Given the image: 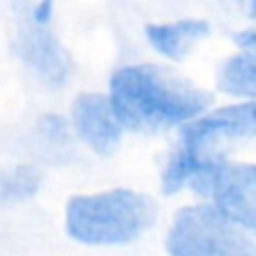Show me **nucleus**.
Masks as SVG:
<instances>
[{
  "label": "nucleus",
  "mask_w": 256,
  "mask_h": 256,
  "mask_svg": "<svg viewBox=\"0 0 256 256\" xmlns=\"http://www.w3.org/2000/svg\"><path fill=\"white\" fill-rule=\"evenodd\" d=\"M216 86L222 94L238 102H254L256 94V56L254 52H236L218 68Z\"/></svg>",
  "instance_id": "9"
},
{
  "label": "nucleus",
  "mask_w": 256,
  "mask_h": 256,
  "mask_svg": "<svg viewBox=\"0 0 256 256\" xmlns=\"http://www.w3.org/2000/svg\"><path fill=\"white\" fill-rule=\"evenodd\" d=\"M256 135V104L236 102L202 115L180 126L178 146L202 160H227L234 144L250 142Z\"/></svg>",
  "instance_id": "5"
},
{
  "label": "nucleus",
  "mask_w": 256,
  "mask_h": 256,
  "mask_svg": "<svg viewBox=\"0 0 256 256\" xmlns=\"http://www.w3.org/2000/svg\"><path fill=\"white\" fill-rule=\"evenodd\" d=\"M164 245L168 256H256L252 232L227 220L209 202L182 207Z\"/></svg>",
  "instance_id": "3"
},
{
  "label": "nucleus",
  "mask_w": 256,
  "mask_h": 256,
  "mask_svg": "<svg viewBox=\"0 0 256 256\" xmlns=\"http://www.w3.org/2000/svg\"><path fill=\"white\" fill-rule=\"evenodd\" d=\"M212 27L202 18H180L171 22L146 25L144 34L148 45L166 61H184L191 50L209 36Z\"/></svg>",
  "instance_id": "8"
},
{
  "label": "nucleus",
  "mask_w": 256,
  "mask_h": 256,
  "mask_svg": "<svg viewBox=\"0 0 256 256\" xmlns=\"http://www.w3.org/2000/svg\"><path fill=\"white\" fill-rule=\"evenodd\" d=\"M18 54L48 88H63L70 81V56L43 25H32L22 32L18 38Z\"/></svg>",
  "instance_id": "7"
},
{
  "label": "nucleus",
  "mask_w": 256,
  "mask_h": 256,
  "mask_svg": "<svg viewBox=\"0 0 256 256\" xmlns=\"http://www.w3.org/2000/svg\"><path fill=\"white\" fill-rule=\"evenodd\" d=\"M212 162H218V160H202V158H198V155L176 146V148L171 150V155L166 158L164 168H162V191L166 196L180 194V191L186 189V186L191 184V180Z\"/></svg>",
  "instance_id": "11"
},
{
  "label": "nucleus",
  "mask_w": 256,
  "mask_h": 256,
  "mask_svg": "<svg viewBox=\"0 0 256 256\" xmlns=\"http://www.w3.org/2000/svg\"><path fill=\"white\" fill-rule=\"evenodd\" d=\"M72 128L76 137L97 155H110L124 135L108 97L99 92H84L72 102Z\"/></svg>",
  "instance_id": "6"
},
{
  "label": "nucleus",
  "mask_w": 256,
  "mask_h": 256,
  "mask_svg": "<svg viewBox=\"0 0 256 256\" xmlns=\"http://www.w3.org/2000/svg\"><path fill=\"white\" fill-rule=\"evenodd\" d=\"M108 104L124 130L155 135L180 128L212 106V94L155 63L124 66L108 81Z\"/></svg>",
  "instance_id": "1"
},
{
  "label": "nucleus",
  "mask_w": 256,
  "mask_h": 256,
  "mask_svg": "<svg viewBox=\"0 0 256 256\" xmlns=\"http://www.w3.org/2000/svg\"><path fill=\"white\" fill-rule=\"evenodd\" d=\"M43 176L32 164L0 168V207H12L32 200L40 191Z\"/></svg>",
  "instance_id": "10"
},
{
  "label": "nucleus",
  "mask_w": 256,
  "mask_h": 256,
  "mask_svg": "<svg viewBox=\"0 0 256 256\" xmlns=\"http://www.w3.org/2000/svg\"><path fill=\"white\" fill-rule=\"evenodd\" d=\"M158 207L132 189H108L74 196L66 207V232L90 248H117L142 238L155 225Z\"/></svg>",
  "instance_id": "2"
},
{
  "label": "nucleus",
  "mask_w": 256,
  "mask_h": 256,
  "mask_svg": "<svg viewBox=\"0 0 256 256\" xmlns=\"http://www.w3.org/2000/svg\"><path fill=\"white\" fill-rule=\"evenodd\" d=\"M234 43L238 45V52H254L256 50V32L252 27L238 32V34L234 36Z\"/></svg>",
  "instance_id": "12"
},
{
  "label": "nucleus",
  "mask_w": 256,
  "mask_h": 256,
  "mask_svg": "<svg viewBox=\"0 0 256 256\" xmlns=\"http://www.w3.org/2000/svg\"><path fill=\"white\" fill-rule=\"evenodd\" d=\"M227 220L252 232L256 227V168L252 162H212L186 186Z\"/></svg>",
  "instance_id": "4"
}]
</instances>
